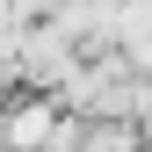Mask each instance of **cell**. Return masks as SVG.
I'll use <instances>...</instances> for the list:
<instances>
[{"mask_svg":"<svg viewBox=\"0 0 152 152\" xmlns=\"http://www.w3.org/2000/svg\"><path fill=\"white\" fill-rule=\"evenodd\" d=\"M72 152H145V138H138L130 123H87V116H80Z\"/></svg>","mask_w":152,"mask_h":152,"instance_id":"cell-2","label":"cell"},{"mask_svg":"<svg viewBox=\"0 0 152 152\" xmlns=\"http://www.w3.org/2000/svg\"><path fill=\"white\" fill-rule=\"evenodd\" d=\"M51 130H58V102L36 94V102L0 116V152H51Z\"/></svg>","mask_w":152,"mask_h":152,"instance_id":"cell-1","label":"cell"}]
</instances>
